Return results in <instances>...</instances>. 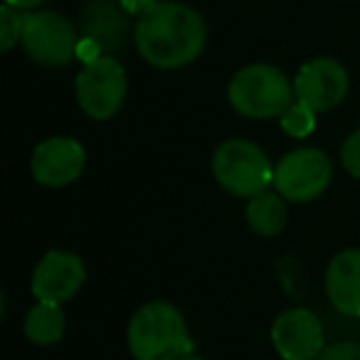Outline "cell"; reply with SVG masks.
I'll list each match as a JSON object with an SVG mask.
<instances>
[{
  "label": "cell",
  "instance_id": "8",
  "mask_svg": "<svg viewBox=\"0 0 360 360\" xmlns=\"http://www.w3.org/2000/svg\"><path fill=\"white\" fill-rule=\"evenodd\" d=\"M348 72L333 57H316L306 62L294 79L296 101L314 109L316 114L338 106L348 94Z\"/></svg>",
  "mask_w": 360,
  "mask_h": 360
},
{
  "label": "cell",
  "instance_id": "3",
  "mask_svg": "<svg viewBox=\"0 0 360 360\" xmlns=\"http://www.w3.org/2000/svg\"><path fill=\"white\" fill-rule=\"evenodd\" d=\"M294 99V82L274 65H247L227 84V101L245 119H281Z\"/></svg>",
  "mask_w": 360,
  "mask_h": 360
},
{
  "label": "cell",
  "instance_id": "13",
  "mask_svg": "<svg viewBox=\"0 0 360 360\" xmlns=\"http://www.w3.org/2000/svg\"><path fill=\"white\" fill-rule=\"evenodd\" d=\"M326 294L340 316L360 319V250H343L330 259Z\"/></svg>",
  "mask_w": 360,
  "mask_h": 360
},
{
  "label": "cell",
  "instance_id": "17",
  "mask_svg": "<svg viewBox=\"0 0 360 360\" xmlns=\"http://www.w3.org/2000/svg\"><path fill=\"white\" fill-rule=\"evenodd\" d=\"M22 20H25V15L20 11L3 3V8H0V47H3V52H11L20 42Z\"/></svg>",
  "mask_w": 360,
  "mask_h": 360
},
{
  "label": "cell",
  "instance_id": "6",
  "mask_svg": "<svg viewBox=\"0 0 360 360\" xmlns=\"http://www.w3.org/2000/svg\"><path fill=\"white\" fill-rule=\"evenodd\" d=\"M79 40L75 22L55 11L25 13L20 45L32 62L42 67H65L79 52Z\"/></svg>",
  "mask_w": 360,
  "mask_h": 360
},
{
  "label": "cell",
  "instance_id": "5",
  "mask_svg": "<svg viewBox=\"0 0 360 360\" xmlns=\"http://www.w3.org/2000/svg\"><path fill=\"white\" fill-rule=\"evenodd\" d=\"M126 91H129L126 70L111 55L86 60L75 82L77 104L94 121H109L111 116L119 114V109L124 106Z\"/></svg>",
  "mask_w": 360,
  "mask_h": 360
},
{
  "label": "cell",
  "instance_id": "14",
  "mask_svg": "<svg viewBox=\"0 0 360 360\" xmlns=\"http://www.w3.org/2000/svg\"><path fill=\"white\" fill-rule=\"evenodd\" d=\"M286 202L276 191H264L247 202V225L259 237H276L286 225Z\"/></svg>",
  "mask_w": 360,
  "mask_h": 360
},
{
  "label": "cell",
  "instance_id": "15",
  "mask_svg": "<svg viewBox=\"0 0 360 360\" xmlns=\"http://www.w3.org/2000/svg\"><path fill=\"white\" fill-rule=\"evenodd\" d=\"M25 333L32 343L52 345L65 335V311L60 304L37 301L25 316Z\"/></svg>",
  "mask_w": 360,
  "mask_h": 360
},
{
  "label": "cell",
  "instance_id": "7",
  "mask_svg": "<svg viewBox=\"0 0 360 360\" xmlns=\"http://www.w3.org/2000/svg\"><path fill=\"white\" fill-rule=\"evenodd\" d=\"M333 163L321 148H296L274 168V191L284 200L311 202L330 186Z\"/></svg>",
  "mask_w": 360,
  "mask_h": 360
},
{
  "label": "cell",
  "instance_id": "12",
  "mask_svg": "<svg viewBox=\"0 0 360 360\" xmlns=\"http://www.w3.org/2000/svg\"><path fill=\"white\" fill-rule=\"evenodd\" d=\"M86 269L79 255L65 250H52L37 262L30 279V289L37 301L62 304V301L72 299L82 289Z\"/></svg>",
  "mask_w": 360,
  "mask_h": 360
},
{
  "label": "cell",
  "instance_id": "2",
  "mask_svg": "<svg viewBox=\"0 0 360 360\" xmlns=\"http://www.w3.org/2000/svg\"><path fill=\"white\" fill-rule=\"evenodd\" d=\"M129 350L136 360H180L193 353L188 323L168 301L143 304L129 321Z\"/></svg>",
  "mask_w": 360,
  "mask_h": 360
},
{
  "label": "cell",
  "instance_id": "10",
  "mask_svg": "<svg viewBox=\"0 0 360 360\" xmlns=\"http://www.w3.org/2000/svg\"><path fill=\"white\" fill-rule=\"evenodd\" d=\"M82 40L99 55H111L126 47L131 37V13L121 0H89L79 15Z\"/></svg>",
  "mask_w": 360,
  "mask_h": 360
},
{
  "label": "cell",
  "instance_id": "9",
  "mask_svg": "<svg viewBox=\"0 0 360 360\" xmlns=\"http://www.w3.org/2000/svg\"><path fill=\"white\" fill-rule=\"evenodd\" d=\"M271 343L284 360H316L326 348V333L314 311L289 309L271 323Z\"/></svg>",
  "mask_w": 360,
  "mask_h": 360
},
{
  "label": "cell",
  "instance_id": "11",
  "mask_svg": "<svg viewBox=\"0 0 360 360\" xmlns=\"http://www.w3.org/2000/svg\"><path fill=\"white\" fill-rule=\"evenodd\" d=\"M86 163L84 146L70 136H52L35 146L30 158L32 178L47 188H65L82 175Z\"/></svg>",
  "mask_w": 360,
  "mask_h": 360
},
{
  "label": "cell",
  "instance_id": "1",
  "mask_svg": "<svg viewBox=\"0 0 360 360\" xmlns=\"http://www.w3.org/2000/svg\"><path fill=\"white\" fill-rule=\"evenodd\" d=\"M139 55L158 70H180L202 55L207 42L205 18L178 0H158L134 25Z\"/></svg>",
  "mask_w": 360,
  "mask_h": 360
},
{
  "label": "cell",
  "instance_id": "18",
  "mask_svg": "<svg viewBox=\"0 0 360 360\" xmlns=\"http://www.w3.org/2000/svg\"><path fill=\"white\" fill-rule=\"evenodd\" d=\"M340 165L345 168V173L360 180V129L345 136L340 146Z\"/></svg>",
  "mask_w": 360,
  "mask_h": 360
},
{
  "label": "cell",
  "instance_id": "20",
  "mask_svg": "<svg viewBox=\"0 0 360 360\" xmlns=\"http://www.w3.org/2000/svg\"><path fill=\"white\" fill-rule=\"evenodd\" d=\"M3 3L15 8V11H20V13H32V11H37L45 0H3Z\"/></svg>",
  "mask_w": 360,
  "mask_h": 360
},
{
  "label": "cell",
  "instance_id": "21",
  "mask_svg": "<svg viewBox=\"0 0 360 360\" xmlns=\"http://www.w3.org/2000/svg\"><path fill=\"white\" fill-rule=\"evenodd\" d=\"M180 360H205V358H200V355H186V358H180Z\"/></svg>",
  "mask_w": 360,
  "mask_h": 360
},
{
  "label": "cell",
  "instance_id": "4",
  "mask_svg": "<svg viewBox=\"0 0 360 360\" xmlns=\"http://www.w3.org/2000/svg\"><path fill=\"white\" fill-rule=\"evenodd\" d=\"M212 175L230 195L257 198L274 186V165L257 143L245 139H227L212 153Z\"/></svg>",
  "mask_w": 360,
  "mask_h": 360
},
{
  "label": "cell",
  "instance_id": "19",
  "mask_svg": "<svg viewBox=\"0 0 360 360\" xmlns=\"http://www.w3.org/2000/svg\"><path fill=\"white\" fill-rule=\"evenodd\" d=\"M316 360H360V343L355 340H338L323 348Z\"/></svg>",
  "mask_w": 360,
  "mask_h": 360
},
{
  "label": "cell",
  "instance_id": "16",
  "mask_svg": "<svg viewBox=\"0 0 360 360\" xmlns=\"http://www.w3.org/2000/svg\"><path fill=\"white\" fill-rule=\"evenodd\" d=\"M284 134H289L291 139H306V136L314 134L316 129V111L309 109L301 101H294L289 109L284 111V116L279 119Z\"/></svg>",
  "mask_w": 360,
  "mask_h": 360
}]
</instances>
